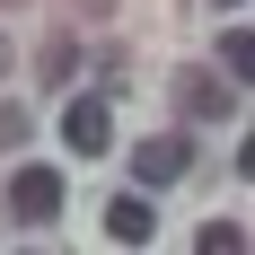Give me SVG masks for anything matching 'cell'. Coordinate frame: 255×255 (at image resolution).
Instances as JSON below:
<instances>
[{
  "label": "cell",
  "instance_id": "6da1fadb",
  "mask_svg": "<svg viewBox=\"0 0 255 255\" xmlns=\"http://www.w3.org/2000/svg\"><path fill=\"white\" fill-rule=\"evenodd\" d=\"M167 88H176V115H185V124H229V115H238V88L211 79V71H176Z\"/></svg>",
  "mask_w": 255,
  "mask_h": 255
},
{
  "label": "cell",
  "instance_id": "7a4b0ae2",
  "mask_svg": "<svg viewBox=\"0 0 255 255\" xmlns=\"http://www.w3.org/2000/svg\"><path fill=\"white\" fill-rule=\"evenodd\" d=\"M185 167H194V141H185V132H150V141L132 150V176L150 185V194H158V185H176Z\"/></svg>",
  "mask_w": 255,
  "mask_h": 255
},
{
  "label": "cell",
  "instance_id": "3957f363",
  "mask_svg": "<svg viewBox=\"0 0 255 255\" xmlns=\"http://www.w3.org/2000/svg\"><path fill=\"white\" fill-rule=\"evenodd\" d=\"M62 141H71L79 158H97L106 141H115V115H106V97H71V106H62Z\"/></svg>",
  "mask_w": 255,
  "mask_h": 255
},
{
  "label": "cell",
  "instance_id": "277c9868",
  "mask_svg": "<svg viewBox=\"0 0 255 255\" xmlns=\"http://www.w3.org/2000/svg\"><path fill=\"white\" fill-rule=\"evenodd\" d=\"M9 211L18 220H53L62 211V167H18L9 176Z\"/></svg>",
  "mask_w": 255,
  "mask_h": 255
},
{
  "label": "cell",
  "instance_id": "5b68a950",
  "mask_svg": "<svg viewBox=\"0 0 255 255\" xmlns=\"http://www.w3.org/2000/svg\"><path fill=\"white\" fill-rule=\"evenodd\" d=\"M106 238H115V247H150V238H158L150 194H115V203H106Z\"/></svg>",
  "mask_w": 255,
  "mask_h": 255
},
{
  "label": "cell",
  "instance_id": "8992f818",
  "mask_svg": "<svg viewBox=\"0 0 255 255\" xmlns=\"http://www.w3.org/2000/svg\"><path fill=\"white\" fill-rule=\"evenodd\" d=\"M194 247H203V255H238V247H247V220H203Z\"/></svg>",
  "mask_w": 255,
  "mask_h": 255
},
{
  "label": "cell",
  "instance_id": "52a82bcc",
  "mask_svg": "<svg viewBox=\"0 0 255 255\" xmlns=\"http://www.w3.org/2000/svg\"><path fill=\"white\" fill-rule=\"evenodd\" d=\"M247 62H255V44H247V26H229V35H220V71H229V79H247Z\"/></svg>",
  "mask_w": 255,
  "mask_h": 255
},
{
  "label": "cell",
  "instance_id": "ba28073f",
  "mask_svg": "<svg viewBox=\"0 0 255 255\" xmlns=\"http://www.w3.org/2000/svg\"><path fill=\"white\" fill-rule=\"evenodd\" d=\"M26 132H35V115L26 106H0V150H26Z\"/></svg>",
  "mask_w": 255,
  "mask_h": 255
},
{
  "label": "cell",
  "instance_id": "9c48e42d",
  "mask_svg": "<svg viewBox=\"0 0 255 255\" xmlns=\"http://www.w3.org/2000/svg\"><path fill=\"white\" fill-rule=\"evenodd\" d=\"M220 9H238V0H220Z\"/></svg>",
  "mask_w": 255,
  "mask_h": 255
}]
</instances>
